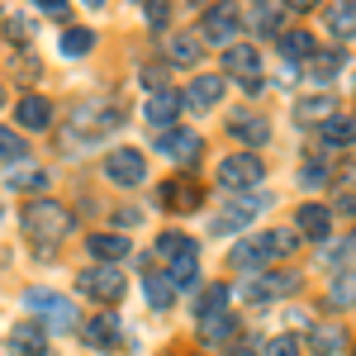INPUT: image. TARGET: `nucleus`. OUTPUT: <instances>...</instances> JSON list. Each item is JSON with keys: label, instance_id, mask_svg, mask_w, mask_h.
I'll use <instances>...</instances> for the list:
<instances>
[{"label": "nucleus", "instance_id": "obj_1", "mask_svg": "<svg viewBox=\"0 0 356 356\" xmlns=\"http://www.w3.org/2000/svg\"><path fill=\"white\" fill-rule=\"evenodd\" d=\"M76 228V219H72V209L67 204H57V200H33L24 209V233L33 238L38 247H57V243H67V233Z\"/></svg>", "mask_w": 356, "mask_h": 356}, {"label": "nucleus", "instance_id": "obj_2", "mask_svg": "<svg viewBox=\"0 0 356 356\" xmlns=\"http://www.w3.org/2000/svg\"><path fill=\"white\" fill-rule=\"evenodd\" d=\"M24 309L43 323V328H57V332H72L81 328V318H76V304L67 300V295H57V290H43V285H33L24 295Z\"/></svg>", "mask_w": 356, "mask_h": 356}, {"label": "nucleus", "instance_id": "obj_3", "mask_svg": "<svg viewBox=\"0 0 356 356\" xmlns=\"http://www.w3.org/2000/svg\"><path fill=\"white\" fill-rule=\"evenodd\" d=\"M295 285H300L295 271H257V275H247L243 285H238V295H243L247 304H271V300L295 295Z\"/></svg>", "mask_w": 356, "mask_h": 356}, {"label": "nucleus", "instance_id": "obj_4", "mask_svg": "<svg viewBox=\"0 0 356 356\" xmlns=\"http://www.w3.org/2000/svg\"><path fill=\"white\" fill-rule=\"evenodd\" d=\"M266 176V166L257 152H238V157H223L219 162V186L223 191H257Z\"/></svg>", "mask_w": 356, "mask_h": 356}, {"label": "nucleus", "instance_id": "obj_5", "mask_svg": "<svg viewBox=\"0 0 356 356\" xmlns=\"http://www.w3.org/2000/svg\"><path fill=\"white\" fill-rule=\"evenodd\" d=\"M76 285H81V295H90L95 304H119L124 290H129L124 271H114V266H90V271H81Z\"/></svg>", "mask_w": 356, "mask_h": 356}, {"label": "nucleus", "instance_id": "obj_6", "mask_svg": "<svg viewBox=\"0 0 356 356\" xmlns=\"http://www.w3.org/2000/svg\"><path fill=\"white\" fill-rule=\"evenodd\" d=\"M105 176H110L114 186H143L147 157L138 147H114V152H105Z\"/></svg>", "mask_w": 356, "mask_h": 356}, {"label": "nucleus", "instance_id": "obj_7", "mask_svg": "<svg viewBox=\"0 0 356 356\" xmlns=\"http://www.w3.org/2000/svg\"><path fill=\"white\" fill-rule=\"evenodd\" d=\"M157 152L171 157V162H181V166H195V162H200V152H204V138L191 134V129H171V134L157 138Z\"/></svg>", "mask_w": 356, "mask_h": 356}, {"label": "nucleus", "instance_id": "obj_8", "mask_svg": "<svg viewBox=\"0 0 356 356\" xmlns=\"http://www.w3.org/2000/svg\"><path fill=\"white\" fill-rule=\"evenodd\" d=\"M200 33L209 38V43H223V53L238 43V10L233 5H219V10H204V19H200Z\"/></svg>", "mask_w": 356, "mask_h": 356}, {"label": "nucleus", "instance_id": "obj_9", "mask_svg": "<svg viewBox=\"0 0 356 356\" xmlns=\"http://www.w3.org/2000/svg\"><path fill=\"white\" fill-rule=\"evenodd\" d=\"M266 204V195H243V200H233V204H223L219 219H214V233H238L247 223L257 219V209Z\"/></svg>", "mask_w": 356, "mask_h": 356}, {"label": "nucleus", "instance_id": "obj_10", "mask_svg": "<svg viewBox=\"0 0 356 356\" xmlns=\"http://www.w3.org/2000/svg\"><path fill=\"white\" fill-rule=\"evenodd\" d=\"M76 129L81 134L76 138H100V134H110V129H119V110H110V105H81L76 110Z\"/></svg>", "mask_w": 356, "mask_h": 356}, {"label": "nucleus", "instance_id": "obj_11", "mask_svg": "<svg viewBox=\"0 0 356 356\" xmlns=\"http://www.w3.org/2000/svg\"><path fill=\"white\" fill-rule=\"evenodd\" d=\"M266 261H271V252H266V233H261V238H243V243L228 252V266H233V271H247V275L261 271Z\"/></svg>", "mask_w": 356, "mask_h": 356}, {"label": "nucleus", "instance_id": "obj_12", "mask_svg": "<svg viewBox=\"0 0 356 356\" xmlns=\"http://www.w3.org/2000/svg\"><path fill=\"white\" fill-rule=\"evenodd\" d=\"M233 337H238V318H233L228 309L204 314V318H200V342H204V347H228Z\"/></svg>", "mask_w": 356, "mask_h": 356}, {"label": "nucleus", "instance_id": "obj_13", "mask_svg": "<svg viewBox=\"0 0 356 356\" xmlns=\"http://www.w3.org/2000/svg\"><path fill=\"white\" fill-rule=\"evenodd\" d=\"M143 119H147L157 134H171V124L181 119V95H176V90H162V95H152V100H147V110H143Z\"/></svg>", "mask_w": 356, "mask_h": 356}, {"label": "nucleus", "instance_id": "obj_14", "mask_svg": "<svg viewBox=\"0 0 356 356\" xmlns=\"http://www.w3.org/2000/svg\"><path fill=\"white\" fill-rule=\"evenodd\" d=\"M285 19H290V5H252V10H247V29H252L257 38L280 33V29H285Z\"/></svg>", "mask_w": 356, "mask_h": 356}, {"label": "nucleus", "instance_id": "obj_15", "mask_svg": "<svg viewBox=\"0 0 356 356\" xmlns=\"http://www.w3.org/2000/svg\"><path fill=\"white\" fill-rule=\"evenodd\" d=\"M223 72H228V76H238V81H252V76H261L257 43H233V48L223 53Z\"/></svg>", "mask_w": 356, "mask_h": 356}, {"label": "nucleus", "instance_id": "obj_16", "mask_svg": "<svg viewBox=\"0 0 356 356\" xmlns=\"http://www.w3.org/2000/svg\"><path fill=\"white\" fill-rule=\"evenodd\" d=\"M228 134L238 138V143H247V147L257 152V147H261V143L271 138V124H266V119H257V114H247V110H238L233 119H228Z\"/></svg>", "mask_w": 356, "mask_h": 356}, {"label": "nucleus", "instance_id": "obj_17", "mask_svg": "<svg viewBox=\"0 0 356 356\" xmlns=\"http://www.w3.org/2000/svg\"><path fill=\"white\" fill-rule=\"evenodd\" d=\"M15 119H19V129H29V134H43V129L53 124V105H48L43 95H24V100L15 105Z\"/></svg>", "mask_w": 356, "mask_h": 356}, {"label": "nucleus", "instance_id": "obj_18", "mask_svg": "<svg viewBox=\"0 0 356 356\" xmlns=\"http://www.w3.org/2000/svg\"><path fill=\"white\" fill-rule=\"evenodd\" d=\"M295 228H300L304 238H328L332 233V209H323V204H300V209H295Z\"/></svg>", "mask_w": 356, "mask_h": 356}, {"label": "nucleus", "instance_id": "obj_19", "mask_svg": "<svg viewBox=\"0 0 356 356\" xmlns=\"http://www.w3.org/2000/svg\"><path fill=\"white\" fill-rule=\"evenodd\" d=\"M86 247H90V257H95V261H105V266L129 257V238H124V233H90Z\"/></svg>", "mask_w": 356, "mask_h": 356}, {"label": "nucleus", "instance_id": "obj_20", "mask_svg": "<svg viewBox=\"0 0 356 356\" xmlns=\"http://www.w3.org/2000/svg\"><path fill=\"white\" fill-rule=\"evenodd\" d=\"M223 100V81L219 76H195L191 86H186V105L191 110H214Z\"/></svg>", "mask_w": 356, "mask_h": 356}, {"label": "nucleus", "instance_id": "obj_21", "mask_svg": "<svg viewBox=\"0 0 356 356\" xmlns=\"http://www.w3.org/2000/svg\"><path fill=\"white\" fill-rule=\"evenodd\" d=\"M157 200H162L166 209H181V214H191V209H200V186H195V181H166Z\"/></svg>", "mask_w": 356, "mask_h": 356}, {"label": "nucleus", "instance_id": "obj_22", "mask_svg": "<svg viewBox=\"0 0 356 356\" xmlns=\"http://www.w3.org/2000/svg\"><path fill=\"white\" fill-rule=\"evenodd\" d=\"M143 295H147L152 309H171L176 304V285H171L166 271H143Z\"/></svg>", "mask_w": 356, "mask_h": 356}, {"label": "nucleus", "instance_id": "obj_23", "mask_svg": "<svg viewBox=\"0 0 356 356\" xmlns=\"http://www.w3.org/2000/svg\"><path fill=\"white\" fill-rule=\"evenodd\" d=\"M10 347H15L19 356H43V352H48V342H43V328H38V323H15V328H10Z\"/></svg>", "mask_w": 356, "mask_h": 356}, {"label": "nucleus", "instance_id": "obj_24", "mask_svg": "<svg viewBox=\"0 0 356 356\" xmlns=\"http://www.w3.org/2000/svg\"><path fill=\"white\" fill-rule=\"evenodd\" d=\"M337 72H342V53H337V48H318V53L304 62V76H309V81H332Z\"/></svg>", "mask_w": 356, "mask_h": 356}, {"label": "nucleus", "instance_id": "obj_25", "mask_svg": "<svg viewBox=\"0 0 356 356\" xmlns=\"http://www.w3.org/2000/svg\"><path fill=\"white\" fill-rule=\"evenodd\" d=\"M318 143H323V147H352L356 143V119H337V114H332L328 124H323V129H318Z\"/></svg>", "mask_w": 356, "mask_h": 356}, {"label": "nucleus", "instance_id": "obj_26", "mask_svg": "<svg viewBox=\"0 0 356 356\" xmlns=\"http://www.w3.org/2000/svg\"><path fill=\"white\" fill-rule=\"evenodd\" d=\"M200 57H204V48L195 43L191 33H176V38H166V62H171V67H195Z\"/></svg>", "mask_w": 356, "mask_h": 356}, {"label": "nucleus", "instance_id": "obj_27", "mask_svg": "<svg viewBox=\"0 0 356 356\" xmlns=\"http://www.w3.org/2000/svg\"><path fill=\"white\" fill-rule=\"evenodd\" d=\"M114 337H119V318H114V309H100V314L86 323V342H90V347H110Z\"/></svg>", "mask_w": 356, "mask_h": 356}, {"label": "nucleus", "instance_id": "obj_28", "mask_svg": "<svg viewBox=\"0 0 356 356\" xmlns=\"http://www.w3.org/2000/svg\"><path fill=\"white\" fill-rule=\"evenodd\" d=\"M332 95H309V100H295V119L300 124H328L332 119Z\"/></svg>", "mask_w": 356, "mask_h": 356}, {"label": "nucleus", "instance_id": "obj_29", "mask_svg": "<svg viewBox=\"0 0 356 356\" xmlns=\"http://www.w3.org/2000/svg\"><path fill=\"white\" fill-rule=\"evenodd\" d=\"M280 53L290 57V62H309V57L318 53V43H314V33H304V29H290V33H280Z\"/></svg>", "mask_w": 356, "mask_h": 356}, {"label": "nucleus", "instance_id": "obj_30", "mask_svg": "<svg viewBox=\"0 0 356 356\" xmlns=\"http://www.w3.org/2000/svg\"><path fill=\"white\" fill-rule=\"evenodd\" d=\"M314 352L318 356L347 352V332H342V323H318V328H314Z\"/></svg>", "mask_w": 356, "mask_h": 356}, {"label": "nucleus", "instance_id": "obj_31", "mask_svg": "<svg viewBox=\"0 0 356 356\" xmlns=\"http://www.w3.org/2000/svg\"><path fill=\"white\" fill-rule=\"evenodd\" d=\"M323 19H328V33H332V38H342V43H347V38H356V5H332Z\"/></svg>", "mask_w": 356, "mask_h": 356}, {"label": "nucleus", "instance_id": "obj_32", "mask_svg": "<svg viewBox=\"0 0 356 356\" xmlns=\"http://www.w3.org/2000/svg\"><path fill=\"white\" fill-rule=\"evenodd\" d=\"M57 48H62V57H86L90 48H95V33L76 24V29H67V33L57 38Z\"/></svg>", "mask_w": 356, "mask_h": 356}, {"label": "nucleus", "instance_id": "obj_33", "mask_svg": "<svg viewBox=\"0 0 356 356\" xmlns=\"http://www.w3.org/2000/svg\"><path fill=\"white\" fill-rule=\"evenodd\" d=\"M171 285L181 290V285H195V275H200V257H195V247L191 252H181V257H171Z\"/></svg>", "mask_w": 356, "mask_h": 356}, {"label": "nucleus", "instance_id": "obj_34", "mask_svg": "<svg viewBox=\"0 0 356 356\" xmlns=\"http://www.w3.org/2000/svg\"><path fill=\"white\" fill-rule=\"evenodd\" d=\"M328 304L332 309H352L356 304V271H337V280L328 290Z\"/></svg>", "mask_w": 356, "mask_h": 356}, {"label": "nucleus", "instance_id": "obj_35", "mask_svg": "<svg viewBox=\"0 0 356 356\" xmlns=\"http://www.w3.org/2000/svg\"><path fill=\"white\" fill-rule=\"evenodd\" d=\"M295 247H300V233L295 228H271L266 233V252L271 257H295Z\"/></svg>", "mask_w": 356, "mask_h": 356}, {"label": "nucleus", "instance_id": "obj_36", "mask_svg": "<svg viewBox=\"0 0 356 356\" xmlns=\"http://www.w3.org/2000/svg\"><path fill=\"white\" fill-rule=\"evenodd\" d=\"M24 157V138L15 129H0V162H19Z\"/></svg>", "mask_w": 356, "mask_h": 356}, {"label": "nucleus", "instance_id": "obj_37", "mask_svg": "<svg viewBox=\"0 0 356 356\" xmlns=\"http://www.w3.org/2000/svg\"><path fill=\"white\" fill-rule=\"evenodd\" d=\"M223 304H228V285H209V290L200 295V318H204V314H219Z\"/></svg>", "mask_w": 356, "mask_h": 356}, {"label": "nucleus", "instance_id": "obj_38", "mask_svg": "<svg viewBox=\"0 0 356 356\" xmlns=\"http://www.w3.org/2000/svg\"><path fill=\"white\" fill-rule=\"evenodd\" d=\"M10 186H15V191H29V186H43V171H38L33 162H29V166H15V171H10Z\"/></svg>", "mask_w": 356, "mask_h": 356}, {"label": "nucleus", "instance_id": "obj_39", "mask_svg": "<svg viewBox=\"0 0 356 356\" xmlns=\"http://www.w3.org/2000/svg\"><path fill=\"white\" fill-rule=\"evenodd\" d=\"M261 356H300V342H295V332H285V337H271Z\"/></svg>", "mask_w": 356, "mask_h": 356}, {"label": "nucleus", "instance_id": "obj_40", "mask_svg": "<svg viewBox=\"0 0 356 356\" xmlns=\"http://www.w3.org/2000/svg\"><path fill=\"white\" fill-rule=\"evenodd\" d=\"M191 238H181V233H162V252L166 257H181V252H191Z\"/></svg>", "mask_w": 356, "mask_h": 356}, {"label": "nucleus", "instance_id": "obj_41", "mask_svg": "<svg viewBox=\"0 0 356 356\" xmlns=\"http://www.w3.org/2000/svg\"><path fill=\"white\" fill-rule=\"evenodd\" d=\"M166 19H171V10H166L162 0H157V5H147V24H152V29H162Z\"/></svg>", "mask_w": 356, "mask_h": 356}, {"label": "nucleus", "instance_id": "obj_42", "mask_svg": "<svg viewBox=\"0 0 356 356\" xmlns=\"http://www.w3.org/2000/svg\"><path fill=\"white\" fill-rule=\"evenodd\" d=\"M143 86H147L152 95H162V90H166V86H162V72H157V67H147V72H143Z\"/></svg>", "mask_w": 356, "mask_h": 356}, {"label": "nucleus", "instance_id": "obj_43", "mask_svg": "<svg viewBox=\"0 0 356 356\" xmlns=\"http://www.w3.org/2000/svg\"><path fill=\"white\" fill-rule=\"evenodd\" d=\"M33 5H38V10H43V15H67V10H72V5H67V0H33Z\"/></svg>", "mask_w": 356, "mask_h": 356}, {"label": "nucleus", "instance_id": "obj_44", "mask_svg": "<svg viewBox=\"0 0 356 356\" xmlns=\"http://www.w3.org/2000/svg\"><path fill=\"white\" fill-rule=\"evenodd\" d=\"M0 105H5V81H0Z\"/></svg>", "mask_w": 356, "mask_h": 356}, {"label": "nucleus", "instance_id": "obj_45", "mask_svg": "<svg viewBox=\"0 0 356 356\" xmlns=\"http://www.w3.org/2000/svg\"><path fill=\"white\" fill-rule=\"evenodd\" d=\"M352 356H356V347H352Z\"/></svg>", "mask_w": 356, "mask_h": 356}]
</instances>
